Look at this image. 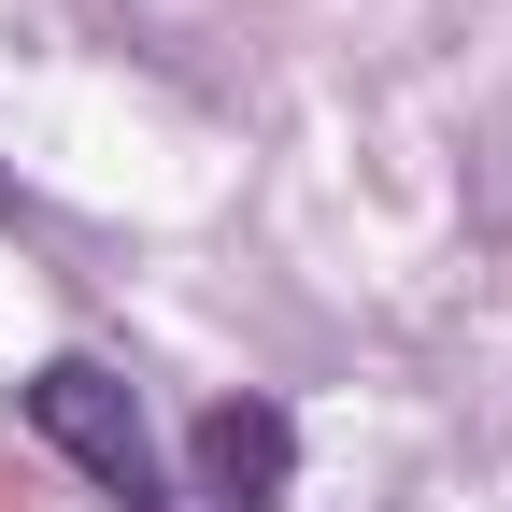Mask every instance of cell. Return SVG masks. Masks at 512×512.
<instances>
[{
	"label": "cell",
	"instance_id": "6da1fadb",
	"mask_svg": "<svg viewBox=\"0 0 512 512\" xmlns=\"http://www.w3.org/2000/svg\"><path fill=\"white\" fill-rule=\"evenodd\" d=\"M29 413H43V441L57 456H72L114 512H143L157 498V456H143V399H128V384L100 370V356H57L43 384H29Z\"/></svg>",
	"mask_w": 512,
	"mask_h": 512
},
{
	"label": "cell",
	"instance_id": "7a4b0ae2",
	"mask_svg": "<svg viewBox=\"0 0 512 512\" xmlns=\"http://www.w3.org/2000/svg\"><path fill=\"white\" fill-rule=\"evenodd\" d=\"M285 484H299V427L271 399H214L200 413V498L214 512H285Z\"/></svg>",
	"mask_w": 512,
	"mask_h": 512
},
{
	"label": "cell",
	"instance_id": "3957f363",
	"mask_svg": "<svg viewBox=\"0 0 512 512\" xmlns=\"http://www.w3.org/2000/svg\"><path fill=\"white\" fill-rule=\"evenodd\" d=\"M143 512H171V498H143Z\"/></svg>",
	"mask_w": 512,
	"mask_h": 512
}]
</instances>
